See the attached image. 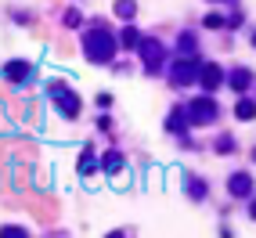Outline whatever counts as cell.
<instances>
[{
    "label": "cell",
    "instance_id": "6da1fadb",
    "mask_svg": "<svg viewBox=\"0 0 256 238\" xmlns=\"http://www.w3.org/2000/svg\"><path fill=\"white\" fill-rule=\"evenodd\" d=\"M238 116H242V119H249V116H252V105H249V101H242V105H238Z\"/></svg>",
    "mask_w": 256,
    "mask_h": 238
}]
</instances>
